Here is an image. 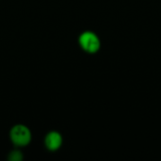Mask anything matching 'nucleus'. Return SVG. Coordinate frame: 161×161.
<instances>
[{"mask_svg":"<svg viewBox=\"0 0 161 161\" xmlns=\"http://www.w3.org/2000/svg\"><path fill=\"white\" fill-rule=\"evenodd\" d=\"M8 137L14 147L22 149L30 144L32 141V132L25 125L16 124L10 128Z\"/></svg>","mask_w":161,"mask_h":161,"instance_id":"1","label":"nucleus"},{"mask_svg":"<svg viewBox=\"0 0 161 161\" xmlns=\"http://www.w3.org/2000/svg\"><path fill=\"white\" fill-rule=\"evenodd\" d=\"M78 44L87 54H96L101 48V40L99 36L92 30H85L78 36Z\"/></svg>","mask_w":161,"mask_h":161,"instance_id":"2","label":"nucleus"},{"mask_svg":"<svg viewBox=\"0 0 161 161\" xmlns=\"http://www.w3.org/2000/svg\"><path fill=\"white\" fill-rule=\"evenodd\" d=\"M44 147L49 152H57L59 150L63 143V137L60 132L57 130H51L46 133L43 139Z\"/></svg>","mask_w":161,"mask_h":161,"instance_id":"3","label":"nucleus"},{"mask_svg":"<svg viewBox=\"0 0 161 161\" xmlns=\"http://www.w3.org/2000/svg\"><path fill=\"white\" fill-rule=\"evenodd\" d=\"M7 159L8 161H22L24 159V154L21 151V148L14 147L7 156Z\"/></svg>","mask_w":161,"mask_h":161,"instance_id":"4","label":"nucleus"}]
</instances>
